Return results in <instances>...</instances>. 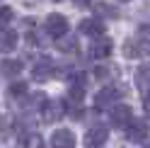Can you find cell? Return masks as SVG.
I'll use <instances>...</instances> for the list:
<instances>
[{
	"mask_svg": "<svg viewBox=\"0 0 150 148\" xmlns=\"http://www.w3.org/2000/svg\"><path fill=\"white\" fill-rule=\"evenodd\" d=\"M121 95H124V90H121L119 85H114V83H107V88L97 92L95 105H97V109H107V107H111V105H114Z\"/></svg>",
	"mask_w": 150,
	"mask_h": 148,
	"instance_id": "1",
	"label": "cell"
},
{
	"mask_svg": "<svg viewBox=\"0 0 150 148\" xmlns=\"http://www.w3.org/2000/svg\"><path fill=\"white\" fill-rule=\"evenodd\" d=\"M95 75H97V80H99V83H111V80L119 75V70H116L114 66H97Z\"/></svg>",
	"mask_w": 150,
	"mask_h": 148,
	"instance_id": "16",
	"label": "cell"
},
{
	"mask_svg": "<svg viewBox=\"0 0 150 148\" xmlns=\"http://www.w3.org/2000/svg\"><path fill=\"white\" fill-rule=\"evenodd\" d=\"M133 119V112H131L128 105H111L109 109V122L111 126H119V129H126V124Z\"/></svg>",
	"mask_w": 150,
	"mask_h": 148,
	"instance_id": "3",
	"label": "cell"
},
{
	"mask_svg": "<svg viewBox=\"0 0 150 148\" xmlns=\"http://www.w3.org/2000/svg\"><path fill=\"white\" fill-rule=\"evenodd\" d=\"M73 3H75V5H78V7H87V5L92 3V0H73Z\"/></svg>",
	"mask_w": 150,
	"mask_h": 148,
	"instance_id": "23",
	"label": "cell"
},
{
	"mask_svg": "<svg viewBox=\"0 0 150 148\" xmlns=\"http://www.w3.org/2000/svg\"><path fill=\"white\" fill-rule=\"evenodd\" d=\"M80 32L87 34V36H102V34L107 32V27L102 24L99 20H82L80 22Z\"/></svg>",
	"mask_w": 150,
	"mask_h": 148,
	"instance_id": "11",
	"label": "cell"
},
{
	"mask_svg": "<svg viewBox=\"0 0 150 148\" xmlns=\"http://www.w3.org/2000/svg\"><path fill=\"white\" fill-rule=\"evenodd\" d=\"M124 3H128V0H124Z\"/></svg>",
	"mask_w": 150,
	"mask_h": 148,
	"instance_id": "25",
	"label": "cell"
},
{
	"mask_svg": "<svg viewBox=\"0 0 150 148\" xmlns=\"http://www.w3.org/2000/svg\"><path fill=\"white\" fill-rule=\"evenodd\" d=\"M136 44L140 53H145V56H150V24H140L138 32H136Z\"/></svg>",
	"mask_w": 150,
	"mask_h": 148,
	"instance_id": "9",
	"label": "cell"
},
{
	"mask_svg": "<svg viewBox=\"0 0 150 148\" xmlns=\"http://www.w3.org/2000/svg\"><path fill=\"white\" fill-rule=\"evenodd\" d=\"M111 49H114V46H111L109 39H99V41H95V44L90 46V56L92 58H107L109 53H111Z\"/></svg>",
	"mask_w": 150,
	"mask_h": 148,
	"instance_id": "14",
	"label": "cell"
},
{
	"mask_svg": "<svg viewBox=\"0 0 150 148\" xmlns=\"http://www.w3.org/2000/svg\"><path fill=\"white\" fill-rule=\"evenodd\" d=\"M58 49L63 53H75L78 51V39H75V36H61L58 39Z\"/></svg>",
	"mask_w": 150,
	"mask_h": 148,
	"instance_id": "17",
	"label": "cell"
},
{
	"mask_svg": "<svg viewBox=\"0 0 150 148\" xmlns=\"http://www.w3.org/2000/svg\"><path fill=\"white\" fill-rule=\"evenodd\" d=\"M65 114V107H63V102L61 100H46L44 102V119L46 122H58V119Z\"/></svg>",
	"mask_w": 150,
	"mask_h": 148,
	"instance_id": "7",
	"label": "cell"
},
{
	"mask_svg": "<svg viewBox=\"0 0 150 148\" xmlns=\"http://www.w3.org/2000/svg\"><path fill=\"white\" fill-rule=\"evenodd\" d=\"M24 92H27V83H12L7 88V97H22Z\"/></svg>",
	"mask_w": 150,
	"mask_h": 148,
	"instance_id": "19",
	"label": "cell"
},
{
	"mask_svg": "<svg viewBox=\"0 0 150 148\" xmlns=\"http://www.w3.org/2000/svg\"><path fill=\"white\" fill-rule=\"evenodd\" d=\"M124 53H126L128 58H138V56H140V49H138L136 39H126V44H124Z\"/></svg>",
	"mask_w": 150,
	"mask_h": 148,
	"instance_id": "18",
	"label": "cell"
},
{
	"mask_svg": "<svg viewBox=\"0 0 150 148\" xmlns=\"http://www.w3.org/2000/svg\"><path fill=\"white\" fill-rule=\"evenodd\" d=\"M22 61H15V58H5L3 63H0V73H3L5 78H17L22 73Z\"/></svg>",
	"mask_w": 150,
	"mask_h": 148,
	"instance_id": "13",
	"label": "cell"
},
{
	"mask_svg": "<svg viewBox=\"0 0 150 148\" xmlns=\"http://www.w3.org/2000/svg\"><path fill=\"white\" fill-rule=\"evenodd\" d=\"M27 148H46L44 146V138L39 134H32L29 138H27Z\"/></svg>",
	"mask_w": 150,
	"mask_h": 148,
	"instance_id": "21",
	"label": "cell"
},
{
	"mask_svg": "<svg viewBox=\"0 0 150 148\" xmlns=\"http://www.w3.org/2000/svg\"><path fill=\"white\" fill-rule=\"evenodd\" d=\"M12 49H17V32L3 27L0 29V51H12Z\"/></svg>",
	"mask_w": 150,
	"mask_h": 148,
	"instance_id": "12",
	"label": "cell"
},
{
	"mask_svg": "<svg viewBox=\"0 0 150 148\" xmlns=\"http://www.w3.org/2000/svg\"><path fill=\"white\" fill-rule=\"evenodd\" d=\"M51 148H75V134L70 129H56L51 136Z\"/></svg>",
	"mask_w": 150,
	"mask_h": 148,
	"instance_id": "6",
	"label": "cell"
},
{
	"mask_svg": "<svg viewBox=\"0 0 150 148\" xmlns=\"http://www.w3.org/2000/svg\"><path fill=\"white\" fill-rule=\"evenodd\" d=\"M143 109H145V114H150V95L143 97Z\"/></svg>",
	"mask_w": 150,
	"mask_h": 148,
	"instance_id": "22",
	"label": "cell"
},
{
	"mask_svg": "<svg viewBox=\"0 0 150 148\" xmlns=\"http://www.w3.org/2000/svg\"><path fill=\"white\" fill-rule=\"evenodd\" d=\"M51 73H53V61L51 58H39L32 68V78L36 83H44V80H49Z\"/></svg>",
	"mask_w": 150,
	"mask_h": 148,
	"instance_id": "8",
	"label": "cell"
},
{
	"mask_svg": "<svg viewBox=\"0 0 150 148\" xmlns=\"http://www.w3.org/2000/svg\"><path fill=\"white\" fill-rule=\"evenodd\" d=\"M92 7H95V15L97 17H109V20L119 17V10H116L114 5H109V3H95Z\"/></svg>",
	"mask_w": 150,
	"mask_h": 148,
	"instance_id": "15",
	"label": "cell"
},
{
	"mask_svg": "<svg viewBox=\"0 0 150 148\" xmlns=\"http://www.w3.org/2000/svg\"><path fill=\"white\" fill-rule=\"evenodd\" d=\"M10 20H12V10L10 7H0V29L10 24Z\"/></svg>",
	"mask_w": 150,
	"mask_h": 148,
	"instance_id": "20",
	"label": "cell"
},
{
	"mask_svg": "<svg viewBox=\"0 0 150 148\" xmlns=\"http://www.w3.org/2000/svg\"><path fill=\"white\" fill-rule=\"evenodd\" d=\"M136 88L140 90V95H150V68L148 66H140L136 70Z\"/></svg>",
	"mask_w": 150,
	"mask_h": 148,
	"instance_id": "10",
	"label": "cell"
},
{
	"mask_svg": "<svg viewBox=\"0 0 150 148\" xmlns=\"http://www.w3.org/2000/svg\"><path fill=\"white\" fill-rule=\"evenodd\" d=\"M126 138L133 141V143H143L148 138V124L143 119H131L126 124Z\"/></svg>",
	"mask_w": 150,
	"mask_h": 148,
	"instance_id": "5",
	"label": "cell"
},
{
	"mask_svg": "<svg viewBox=\"0 0 150 148\" xmlns=\"http://www.w3.org/2000/svg\"><path fill=\"white\" fill-rule=\"evenodd\" d=\"M44 27H46V34L53 36V39H61V36L68 34V20H65L63 15H58V12H53V15L46 17Z\"/></svg>",
	"mask_w": 150,
	"mask_h": 148,
	"instance_id": "2",
	"label": "cell"
},
{
	"mask_svg": "<svg viewBox=\"0 0 150 148\" xmlns=\"http://www.w3.org/2000/svg\"><path fill=\"white\" fill-rule=\"evenodd\" d=\"M107 138H109V129L104 124H95L85 131V146L87 148H99Z\"/></svg>",
	"mask_w": 150,
	"mask_h": 148,
	"instance_id": "4",
	"label": "cell"
},
{
	"mask_svg": "<svg viewBox=\"0 0 150 148\" xmlns=\"http://www.w3.org/2000/svg\"><path fill=\"white\" fill-rule=\"evenodd\" d=\"M143 148H150V143H145V146H143Z\"/></svg>",
	"mask_w": 150,
	"mask_h": 148,
	"instance_id": "24",
	"label": "cell"
}]
</instances>
